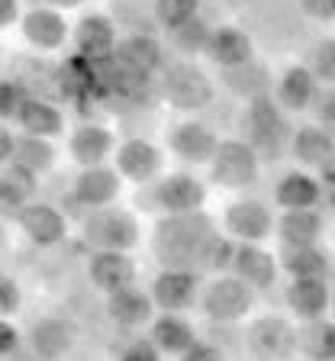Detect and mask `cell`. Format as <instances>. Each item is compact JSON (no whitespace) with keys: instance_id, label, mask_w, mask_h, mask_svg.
<instances>
[{"instance_id":"cell-1","label":"cell","mask_w":335,"mask_h":361,"mask_svg":"<svg viewBox=\"0 0 335 361\" xmlns=\"http://www.w3.org/2000/svg\"><path fill=\"white\" fill-rule=\"evenodd\" d=\"M213 233V223L209 216H203L200 210L194 213H171L168 219L155 226V248L158 262L164 268H187L194 264L200 255V245L207 242V235Z\"/></svg>"},{"instance_id":"cell-2","label":"cell","mask_w":335,"mask_h":361,"mask_svg":"<svg viewBox=\"0 0 335 361\" xmlns=\"http://www.w3.org/2000/svg\"><path fill=\"white\" fill-rule=\"evenodd\" d=\"M245 129H248V145L255 149L258 158H281L284 145H287V120H284L277 100H271L268 94L248 100L245 113Z\"/></svg>"},{"instance_id":"cell-3","label":"cell","mask_w":335,"mask_h":361,"mask_svg":"<svg viewBox=\"0 0 335 361\" xmlns=\"http://www.w3.org/2000/svg\"><path fill=\"white\" fill-rule=\"evenodd\" d=\"M162 94L178 110H203L213 100V84L194 61H174L164 68Z\"/></svg>"},{"instance_id":"cell-4","label":"cell","mask_w":335,"mask_h":361,"mask_svg":"<svg viewBox=\"0 0 335 361\" xmlns=\"http://www.w3.org/2000/svg\"><path fill=\"white\" fill-rule=\"evenodd\" d=\"M84 239L97 248H116V252H126L139 242V223H135L133 213L126 210H106L97 207L84 219Z\"/></svg>"},{"instance_id":"cell-5","label":"cell","mask_w":335,"mask_h":361,"mask_svg":"<svg viewBox=\"0 0 335 361\" xmlns=\"http://www.w3.org/2000/svg\"><path fill=\"white\" fill-rule=\"evenodd\" d=\"M213 165V180L223 188H248L258 178V155L248 142L242 139H229V142H217V152L209 158Z\"/></svg>"},{"instance_id":"cell-6","label":"cell","mask_w":335,"mask_h":361,"mask_svg":"<svg viewBox=\"0 0 335 361\" xmlns=\"http://www.w3.org/2000/svg\"><path fill=\"white\" fill-rule=\"evenodd\" d=\"M248 348L261 361H287L297 352V329L281 316H261L248 326Z\"/></svg>"},{"instance_id":"cell-7","label":"cell","mask_w":335,"mask_h":361,"mask_svg":"<svg viewBox=\"0 0 335 361\" xmlns=\"http://www.w3.org/2000/svg\"><path fill=\"white\" fill-rule=\"evenodd\" d=\"M252 303H255L252 287L245 281H238L236 274L232 278H217L203 293V310L217 323H238L252 310Z\"/></svg>"},{"instance_id":"cell-8","label":"cell","mask_w":335,"mask_h":361,"mask_svg":"<svg viewBox=\"0 0 335 361\" xmlns=\"http://www.w3.org/2000/svg\"><path fill=\"white\" fill-rule=\"evenodd\" d=\"M75 342H78V326L68 316H45V319H36L30 329L32 355L42 361L65 358L75 348Z\"/></svg>"},{"instance_id":"cell-9","label":"cell","mask_w":335,"mask_h":361,"mask_svg":"<svg viewBox=\"0 0 335 361\" xmlns=\"http://www.w3.org/2000/svg\"><path fill=\"white\" fill-rule=\"evenodd\" d=\"M197 287L200 281L190 268H164L152 284V303L162 307L164 313H181V310L194 307Z\"/></svg>"},{"instance_id":"cell-10","label":"cell","mask_w":335,"mask_h":361,"mask_svg":"<svg viewBox=\"0 0 335 361\" xmlns=\"http://www.w3.org/2000/svg\"><path fill=\"white\" fill-rule=\"evenodd\" d=\"M16 219H20L23 233L30 235V242L39 248L59 245L68 235V219L55 207H49V203H23L16 210Z\"/></svg>"},{"instance_id":"cell-11","label":"cell","mask_w":335,"mask_h":361,"mask_svg":"<svg viewBox=\"0 0 335 361\" xmlns=\"http://www.w3.org/2000/svg\"><path fill=\"white\" fill-rule=\"evenodd\" d=\"M155 203L168 213H194L207 200V188L194 174H168L162 184H155Z\"/></svg>"},{"instance_id":"cell-12","label":"cell","mask_w":335,"mask_h":361,"mask_svg":"<svg viewBox=\"0 0 335 361\" xmlns=\"http://www.w3.org/2000/svg\"><path fill=\"white\" fill-rule=\"evenodd\" d=\"M90 284L104 293H113L119 287H129L135 281V264L126 252H116V248H97V255L90 258L87 264Z\"/></svg>"},{"instance_id":"cell-13","label":"cell","mask_w":335,"mask_h":361,"mask_svg":"<svg viewBox=\"0 0 335 361\" xmlns=\"http://www.w3.org/2000/svg\"><path fill=\"white\" fill-rule=\"evenodd\" d=\"M113 55H116V61L126 68V71H135L139 78L152 75V71H158V68L164 65L162 42H158L155 36H149V32H133V36H126L119 45H113Z\"/></svg>"},{"instance_id":"cell-14","label":"cell","mask_w":335,"mask_h":361,"mask_svg":"<svg viewBox=\"0 0 335 361\" xmlns=\"http://www.w3.org/2000/svg\"><path fill=\"white\" fill-rule=\"evenodd\" d=\"M119 197V174L104 165H87L75 180V200L87 210L110 207Z\"/></svg>"},{"instance_id":"cell-15","label":"cell","mask_w":335,"mask_h":361,"mask_svg":"<svg viewBox=\"0 0 335 361\" xmlns=\"http://www.w3.org/2000/svg\"><path fill=\"white\" fill-rule=\"evenodd\" d=\"M232 271L238 281H245L248 287H271L277 278V262L271 258V252L258 248L255 242H242L232 248Z\"/></svg>"},{"instance_id":"cell-16","label":"cell","mask_w":335,"mask_h":361,"mask_svg":"<svg viewBox=\"0 0 335 361\" xmlns=\"http://www.w3.org/2000/svg\"><path fill=\"white\" fill-rule=\"evenodd\" d=\"M203 52H207L209 61H213V65H219V68H236V65H242V61L255 59L252 39H248L242 30H236V26H219V30H209Z\"/></svg>"},{"instance_id":"cell-17","label":"cell","mask_w":335,"mask_h":361,"mask_svg":"<svg viewBox=\"0 0 335 361\" xmlns=\"http://www.w3.org/2000/svg\"><path fill=\"white\" fill-rule=\"evenodd\" d=\"M106 313L116 326H126V329H135V326H145L155 313V303H152L149 293H142L139 287H119V290L106 293Z\"/></svg>"},{"instance_id":"cell-18","label":"cell","mask_w":335,"mask_h":361,"mask_svg":"<svg viewBox=\"0 0 335 361\" xmlns=\"http://www.w3.org/2000/svg\"><path fill=\"white\" fill-rule=\"evenodd\" d=\"M116 168H119V174H126L129 180L145 184V180H152L158 174V168H162V152H158V145H152L149 139H129V142H123L116 152Z\"/></svg>"},{"instance_id":"cell-19","label":"cell","mask_w":335,"mask_h":361,"mask_svg":"<svg viewBox=\"0 0 335 361\" xmlns=\"http://www.w3.org/2000/svg\"><path fill=\"white\" fill-rule=\"evenodd\" d=\"M271 210L261 200H238L226 210V226L229 233L238 235L242 242H258L271 233Z\"/></svg>"},{"instance_id":"cell-20","label":"cell","mask_w":335,"mask_h":361,"mask_svg":"<svg viewBox=\"0 0 335 361\" xmlns=\"http://www.w3.org/2000/svg\"><path fill=\"white\" fill-rule=\"evenodd\" d=\"M23 36L26 42L36 45V49H59L68 36V26H65V16L52 7H32L30 13L23 16Z\"/></svg>"},{"instance_id":"cell-21","label":"cell","mask_w":335,"mask_h":361,"mask_svg":"<svg viewBox=\"0 0 335 361\" xmlns=\"http://www.w3.org/2000/svg\"><path fill=\"white\" fill-rule=\"evenodd\" d=\"M217 135H213V129L203 126V123H181V126H174L171 133V149L178 152L184 161H194V165H203V161H209L213 158V152H217Z\"/></svg>"},{"instance_id":"cell-22","label":"cell","mask_w":335,"mask_h":361,"mask_svg":"<svg viewBox=\"0 0 335 361\" xmlns=\"http://www.w3.org/2000/svg\"><path fill=\"white\" fill-rule=\"evenodd\" d=\"M284 297L300 319H316L329 307V284L326 278H293Z\"/></svg>"},{"instance_id":"cell-23","label":"cell","mask_w":335,"mask_h":361,"mask_svg":"<svg viewBox=\"0 0 335 361\" xmlns=\"http://www.w3.org/2000/svg\"><path fill=\"white\" fill-rule=\"evenodd\" d=\"M16 123L26 129V135H42V139H52L65 129V116L55 110L52 104L36 97H23L16 106Z\"/></svg>"},{"instance_id":"cell-24","label":"cell","mask_w":335,"mask_h":361,"mask_svg":"<svg viewBox=\"0 0 335 361\" xmlns=\"http://www.w3.org/2000/svg\"><path fill=\"white\" fill-rule=\"evenodd\" d=\"M316 97V78L310 68H287L277 84V104L291 113H303Z\"/></svg>"},{"instance_id":"cell-25","label":"cell","mask_w":335,"mask_h":361,"mask_svg":"<svg viewBox=\"0 0 335 361\" xmlns=\"http://www.w3.org/2000/svg\"><path fill=\"white\" fill-rule=\"evenodd\" d=\"M274 197H277V203H281L284 210H313L316 203H319V197H322V188H319V180L310 178V174L291 171V174H284L281 178Z\"/></svg>"},{"instance_id":"cell-26","label":"cell","mask_w":335,"mask_h":361,"mask_svg":"<svg viewBox=\"0 0 335 361\" xmlns=\"http://www.w3.org/2000/svg\"><path fill=\"white\" fill-rule=\"evenodd\" d=\"M113 45H116V32H113L110 16L90 13L78 23V49H81V55L104 59V55H113Z\"/></svg>"},{"instance_id":"cell-27","label":"cell","mask_w":335,"mask_h":361,"mask_svg":"<svg viewBox=\"0 0 335 361\" xmlns=\"http://www.w3.org/2000/svg\"><path fill=\"white\" fill-rule=\"evenodd\" d=\"M75 161H81L84 168L87 165H100L113 149V135L106 126H97V123H87V126H78L71 142H68Z\"/></svg>"},{"instance_id":"cell-28","label":"cell","mask_w":335,"mask_h":361,"mask_svg":"<svg viewBox=\"0 0 335 361\" xmlns=\"http://www.w3.org/2000/svg\"><path fill=\"white\" fill-rule=\"evenodd\" d=\"M223 81L232 94H238V97H245V100L261 97V94H268V87H271L268 68L258 65L255 59L242 61V65H236V68H223Z\"/></svg>"},{"instance_id":"cell-29","label":"cell","mask_w":335,"mask_h":361,"mask_svg":"<svg viewBox=\"0 0 335 361\" xmlns=\"http://www.w3.org/2000/svg\"><path fill=\"white\" fill-rule=\"evenodd\" d=\"M152 342L158 345V352H168V355H181L197 342L194 336V326L187 323L184 316L178 313H164L162 319H155L152 326Z\"/></svg>"},{"instance_id":"cell-30","label":"cell","mask_w":335,"mask_h":361,"mask_svg":"<svg viewBox=\"0 0 335 361\" xmlns=\"http://www.w3.org/2000/svg\"><path fill=\"white\" fill-rule=\"evenodd\" d=\"M291 152L303 165H329L332 158V133L322 126H303L293 133Z\"/></svg>"},{"instance_id":"cell-31","label":"cell","mask_w":335,"mask_h":361,"mask_svg":"<svg viewBox=\"0 0 335 361\" xmlns=\"http://www.w3.org/2000/svg\"><path fill=\"white\" fill-rule=\"evenodd\" d=\"M284 245H313L322 233V216L313 210H287L277 223Z\"/></svg>"},{"instance_id":"cell-32","label":"cell","mask_w":335,"mask_h":361,"mask_svg":"<svg viewBox=\"0 0 335 361\" xmlns=\"http://www.w3.org/2000/svg\"><path fill=\"white\" fill-rule=\"evenodd\" d=\"M36 180L39 174L26 171L20 165H10L7 171L0 174V207L10 213H16L23 203H30L32 194H36Z\"/></svg>"},{"instance_id":"cell-33","label":"cell","mask_w":335,"mask_h":361,"mask_svg":"<svg viewBox=\"0 0 335 361\" xmlns=\"http://www.w3.org/2000/svg\"><path fill=\"white\" fill-rule=\"evenodd\" d=\"M10 161L32 174H42L55 165V149L42 135H23V139H13V155H10Z\"/></svg>"},{"instance_id":"cell-34","label":"cell","mask_w":335,"mask_h":361,"mask_svg":"<svg viewBox=\"0 0 335 361\" xmlns=\"http://www.w3.org/2000/svg\"><path fill=\"white\" fill-rule=\"evenodd\" d=\"M284 271L291 278H326L329 274V255L313 245H287L284 252Z\"/></svg>"},{"instance_id":"cell-35","label":"cell","mask_w":335,"mask_h":361,"mask_svg":"<svg viewBox=\"0 0 335 361\" xmlns=\"http://www.w3.org/2000/svg\"><path fill=\"white\" fill-rule=\"evenodd\" d=\"M297 348H303L310 358L316 361H332L335 352V329L329 319L316 316V319H306V329L297 332Z\"/></svg>"},{"instance_id":"cell-36","label":"cell","mask_w":335,"mask_h":361,"mask_svg":"<svg viewBox=\"0 0 335 361\" xmlns=\"http://www.w3.org/2000/svg\"><path fill=\"white\" fill-rule=\"evenodd\" d=\"M207 36H209V26L200 20V16H194V20L181 23L178 30H171L174 49H178V52H184V55L203 52V45H207Z\"/></svg>"},{"instance_id":"cell-37","label":"cell","mask_w":335,"mask_h":361,"mask_svg":"<svg viewBox=\"0 0 335 361\" xmlns=\"http://www.w3.org/2000/svg\"><path fill=\"white\" fill-rule=\"evenodd\" d=\"M200 0H155V20L164 30H178L181 23L194 20Z\"/></svg>"},{"instance_id":"cell-38","label":"cell","mask_w":335,"mask_h":361,"mask_svg":"<svg viewBox=\"0 0 335 361\" xmlns=\"http://www.w3.org/2000/svg\"><path fill=\"white\" fill-rule=\"evenodd\" d=\"M232 248H236V245H232L229 239H219L217 233H209L207 242L200 245L197 262L207 264V268H213V271H223V268H229V264H232Z\"/></svg>"},{"instance_id":"cell-39","label":"cell","mask_w":335,"mask_h":361,"mask_svg":"<svg viewBox=\"0 0 335 361\" xmlns=\"http://www.w3.org/2000/svg\"><path fill=\"white\" fill-rule=\"evenodd\" d=\"M119 361H162V352L152 338H129L123 352H119Z\"/></svg>"},{"instance_id":"cell-40","label":"cell","mask_w":335,"mask_h":361,"mask_svg":"<svg viewBox=\"0 0 335 361\" xmlns=\"http://www.w3.org/2000/svg\"><path fill=\"white\" fill-rule=\"evenodd\" d=\"M23 303V290L10 274H0V316H10L16 313Z\"/></svg>"},{"instance_id":"cell-41","label":"cell","mask_w":335,"mask_h":361,"mask_svg":"<svg viewBox=\"0 0 335 361\" xmlns=\"http://www.w3.org/2000/svg\"><path fill=\"white\" fill-rule=\"evenodd\" d=\"M316 71L313 78H322V81H332L335 75V42L332 39H326V42H319V49H316Z\"/></svg>"},{"instance_id":"cell-42","label":"cell","mask_w":335,"mask_h":361,"mask_svg":"<svg viewBox=\"0 0 335 361\" xmlns=\"http://www.w3.org/2000/svg\"><path fill=\"white\" fill-rule=\"evenodd\" d=\"M181 361H229L226 352L219 345H209V342H194V345L181 352Z\"/></svg>"},{"instance_id":"cell-43","label":"cell","mask_w":335,"mask_h":361,"mask_svg":"<svg viewBox=\"0 0 335 361\" xmlns=\"http://www.w3.org/2000/svg\"><path fill=\"white\" fill-rule=\"evenodd\" d=\"M20 87L10 81H0V120H10L16 116V106H20Z\"/></svg>"},{"instance_id":"cell-44","label":"cell","mask_w":335,"mask_h":361,"mask_svg":"<svg viewBox=\"0 0 335 361\" xmlns=\"http://www.w3.org/2000/svg\"><path fill=\"white\" fill-rule=\"evenodd\" d=\"M20 348V329L7 323V316H0V358H10Z\"/></svg>"},{"instance_id":"cell-45","label":"cell","mask_w":335,"mask_h":361,"mask_svg":"<svg viewBox=\"0 0 335 361\" xmlns=\"http://www.w3.org/2000/svg\"><path fill=\"white\" fill-rule=\"evenodd\" d=\"M300 7L313 20H332L335 16V0H300Z\"/></svg>"},{"instance_id":"cell-46","label":"cell","mask_w":335,"mask_h":361,"mask_svg":"<svg viewBox=\"0 0 335 361\" xmlns=\"http://www.w3.org/2000/svg\"><path fill=\"white\" fill-rule=\"evenodd\" d=\"M313 104H316V113H319V120L326 123V129H332V120H335V97H332V90H326V94H319L316 90V97H313Z\"/></svg>"},{"instance_id":"cell-47","label":"cell","mask_w":335,"mask_h":361,"mask_svg":"<svg viewBox=\"0 0 335 361\" xmlns=\"http://www.w3.org/2000/svg\"><path fill=\"white\" fill-rule=\"evenodd\" d=\"M10 155H13V133L4 126V120H0V168L10 161Z\"/></svg>"},{"instance_id":"cell-48","label":"cell","mask_w":335,"mask_h":361,"mask_svg":"<svg viewBox=\"0 0 335 361\" xmlns=\"http://www.w3.org/2000/svg\"><path fill=\"white\" fill-rule=\"evenodd\" d=\"M16 16H20V0H0V30H7Z\"/></svg>"},{"instance_id":"cell-49","label":"cell","mask_w":335,"mask_h":361,"mask_svg":"<svg viewBox=\"0 0 335 361\" xmlns=\"http://www.w3.org/2000/svg\"><path fill=\"white\" fill-rule=\"evenodd\" d=\"M45 4H52V7H59V10H71V7H78V4H84V0H45Z\"/></svg>"},{"instance_id":"cell-50","label":"cell","mask_w":335,"mask_h":361,"mask_svg":"<svg viewBox=\"0 0 335 361\" xmlns=\"http://www.w3.org/2000/svg\"><path fill=\"white\" fill-rule=\"evenodd\" d=\"M10 361H32V358H23V355H16V358H10Z\"/></svg>"},{"instance_id":"cell-51","label":"cell","mask_w":335,"mask_h":361,"mask_svg":"<svg viewBox=\"0 0 335 361\" xmlns=\"http://www.w3.org/2000/svg\"><path fill=\"white\" fill-rule=\"evenodd\" d=\"M0 242H4V226H0Z\"/></svg>"},{"instance_id":"cell-52","label":"cell","mask_w":335,"mask_h":361,"mask_svg":"<svg viewBox=\"0 0 335 361\" xmlns=\"http://www.w3.org/2000/svg\"><path fill=\"white\" fill-rule=\"evenodd\" d=\"M32 4H39V0H32Z\"/></svg>"},{"instance_id":"cell-53","label":"cell","mask_w":335,"mask_h":361,"mask_svg":"<svg viewBox=\"0 0 335 361\" xmlns=\"http://www.w3.org/2000/svg\"><path fill=\"white\" fill-rule=\"evenodd\" d=\"M313 361H316V358H313Z\"/></svg>"}]
</instances>
